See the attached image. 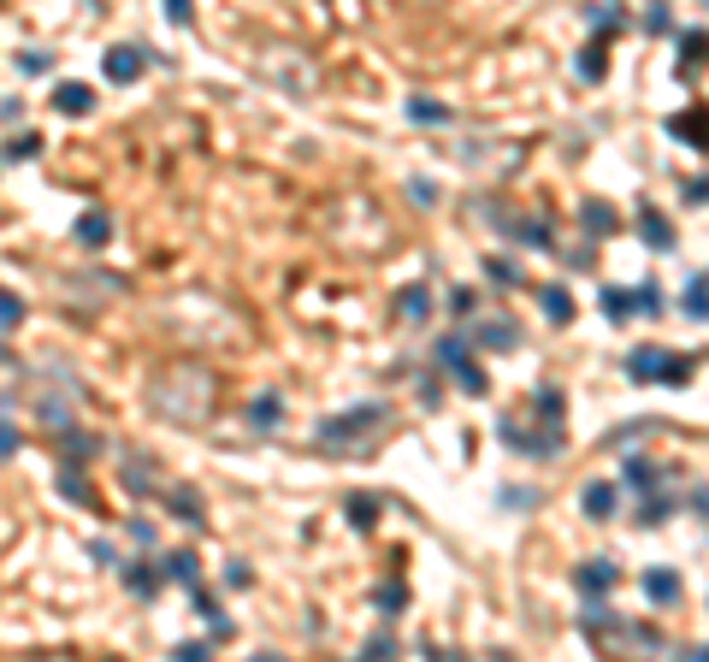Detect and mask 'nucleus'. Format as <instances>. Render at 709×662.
<instances>
[{
    "mask_svg": "<svg viewBox=\"0 0 709 662\" xmlns=\"http://www.w3.org/2000/svg\"><path fill=\"white\" fill-rule=\"evenodd\" d=\"M379 402H367V409H349V414H331L326 426H319V437H326V444H343V437H354V432H372V426H379Z\"/></svg>",
    "mask_w": 709,
    "mask_h": 662,
    "instance_id": "obj_1",
    "label": "nucleus"
},
{
    "mask_svg": "<svg viewBox=\"0 0 709 662\" xmlns=\"http://www.w3.org/2000/svg\"><path fill=\"white\" fill-rule=\"evenodd\" d=\"M662 366H668L662 343H638V349L626 355V379L633 384H662Z\"/></svg>",
    "mask_w": 709,
    "mask_h": 662,
    "instance_id": "obj_2",
    "label": "nucleus"
},
{
    "mask_svg": "<svg viewBox=\"0 0 709 662\" xmlns=\"http://www.w3.org/2000/svg\"><path fill=\"white\" fill-rule=\"evenodd\" d=\"M573 579H580V592L603 597V592H609V586H615V562H609V556H591V562H585V568H580V574H573Z\"/></svg>",
    "mask_w": 709,
    "mask_h": 662,
    "instance_id": "obj_3",
    "label": "nucleus"
},
{
    "mask_svg": "<svg viewBox=\"0 0 709 662\" xmlns=\"http://www.w3.org/2000/svg\"><path fill=\"white\" fill-rule=\"evenodd\" d=\"M644 597H651V604H674V597H680V574H674V568H651V574H644Z\"/></svg>",
    "mask_w": 709,
    "mask_h": 662,
    "instance_id": "obj_4",
    "label": "nucleus"
},
{
    "mask_svg": "<svg viewBox=\"0 0 709 662\" xmlns=\"http://www.w3.org/2000/svg\"><path fill=\"white\" fill-rule=\"evenodd\" d=\"M585 515H591V521H615V485L609 480H597V485H585Z\"/></svg>",
    "mask_w": 709,
    "mask_h": 662,
    "instance_id": "obj_5",
    "label": "nucleus"
},
{
    "mask_svg": "<svg viewBox=\"0 0 709 662\" xmlns=\"http://www.w3.org/2000/svg\"><path fill=\"white\" fill-rule=\"evenodd\" d=\"M142 71V48H113V54H107V77H113V84H130V77H136Z\"/></svg>",
    "mask_w": 709,
    "mask_h": 662,
    "instance_id": "obj_6",
    "label": "nucleus"
},
{
    "mask_svg": "<svg viewBox=\"0 0 709 662\" xmlns=\"http://www.w3.org/2000/svg\"><path fill=\"white\" fill-rule=\"evenodd\" d=\"M473 338H479L485 349H514V343H521V331H514V320H485Z\"/></svg>",
    "mask_w": 709,
    "mask_h": 662,
    "instance_id": "obj_7",
    "label": "nucleus"
},
{
    "mask_svg": "<svg viewBox=\"0 0 709 662\" xmlns=\"http://www.w3.org/2000/svg\"><path fill=\"white\" fill-rule=\"evenodd\" d=\"M538 308L550 313L556 325H567V320H573V296H567L562 284H544V290H538Z\"/></svg>",
    "mask_w": 709,
    "mask_h": 662,
    "instance_id": "obj_8",
    "label": "nucleus"
},
{
    "mask_svg": "<svg viewBox=\"0 0 709 662\" xmlns=\"http://www.w3.org/2000/svg\"><path fill=\"white\" fill-rule=\"evenodd\" d=\"M107 237H113V219H107V213H83V219H77V243H83V249H101Z\"/></svg>",
    "mask_w": 709,
    "mask_h": 662,
    "instance_id": "obj_9",
    "label": "nucleus"
},
{
    "mask_svg": "<svg viewBox=\"0 0 709 662\" xmlns=\"http://www.w3.org/2000/svg\"><path fill=\"white\" fill-rule=\"evenodd\" d=\"M638 237L651 243L656 254H668V249H674V231H668V219H662L656 207H644V231H638Z\"/></svg>",
    "mask_w": 709,
    "mask_h": 662,
    "instance_id": "obj_10",
    "label": "nucleus"
},
{
    "mask_svg": "<svg viewBox=\"0 0 709 662\" xmlns=\"http://www.w3.org/2000/svg\"><path fill=\"white\" fill-rule=\"evenodd\" d=\"M160 579H178V586H196V556L178 550V556H160Z\"/></svg>",
    "mask_w": 709,
    "mask_h": 662,
    "instance_id": "obj_11",
    "label": "nucleus"
},
{
    "mask_svg": "<svg viewBox=\"0 0 709 662\" xmlns=\"http://www.w3.org/2000/svg\"><path fill=\"white\" fill-rule=\"evenodd\" d=\"M580 219H585V231H591V237H609V231H615V207H609V201H585Z\"/></svg>",
    "mask_w": 709,
    "mask_h": 662,
    "instance_id": "obj_12",
    "label": "nucleus"
},
{
    "mask_svg": "<svg viewBox=\"0 0 709 662\" xmlns=\"http://www.w3.org/2000/svg\"><path fill=\"white\" fill-rule=\"evenodd\" d=\"M621 485H626V491H651V485H656L651 462H644V455H633V462H621Z\"/></svg>",
    "mask_w": 709,
    "mask_h": 662,
    "instance_id": "obj_13",
    "label": "nucleus"
},
{
    "mask_svg": "<svg viewBox=\"0 0 709 662\" xmlns=\"http://www.w3.org/2000/svg\"><path fill=\"white\" fill-rule=\"evenodd\" d=\"M680 308L692 313V320H709V278H692L686 284V296H680Z\"/></svg>",
    "mask_w": 709,
    "mask_h": 662,
    "instance_id": "obj_14",
    "label": "nucleus"
},
{
    "mask_svg": "<svg viewBox=\"0 0 709 662\" xmlns=\"http://www.w3.org/2000/svg\"><path fill=\"white\" fill-rule=\"evenodd\" d=\"M54 107H59V113H89V107H95V95H89L83 84H66V89L54 95Z\"/></svg>",
    "mask_w": 709,
    "mask_h": 662,
    "instance_id": "obj_15",
    "label": "nucleus"
},
{
    "mask_svg": "<svg viewBox=\"0 0 709 662\" xmlns=\"http://www.w3.org/2000/svg\"><path fill=\"white\" fill-rule=\"evenodd\" d=\"M125 586L136 597H154V586H166V579H160V562L154 568H125Z\"/></svg>",
    "mask_w": 709,
    "mask_h": 662,
    "instance_id": "obj_16",
    "label": "nucleus"
},
{
    "mask_svg": "<svg viewBox=\"0 0 709 662\" xmlns=\"http://www.w3.org/2000/svg\"><path fill=\"white\" fill-rule=\"evenodd\" d=\"M408 119H420V125H443V119H450V107H443V101L414 95V101H408Z\"/></svg>",
    "mask_w": 709,
    "mask_h": 662,
    "instance_id": "obj_17",
    "label": "nucleus"
},
{
    "mask_svg": "<svg viewBox=\"0 0 709 662\" xmlns=\"http://www.w3.org/2000/svg\"><path fill=\"white\" fill-rule=\"evenodd\" d=\"M349 526H361V533H372V521H379V503H372V497H349Z\"/></svg>",
    "mask_w": 709,
    "mask_h": 662,
    "instance_id": "obj_18",
    "label": "nucleus"
},
{
    "mask_svg": "<svg viewBox=\"0 0 709 662\" xmlns=\"http://www.w3.org/2000/svg\"><path fill=\"white\" fill-rule=\"evenodd\" d=\"M59 491L77 497V503H89V480H83V467H77V462H66V473H59Z\"/></svg>",
    "mask_w": 709,
    "mask_h": 662,
    "instance_id": "obj_19",
    "label": "nucleus"
},
{
    "mask_svg": "<svg viewBox=\"0 0 709 662\" xmlns=\"http://www.w3.org/2000/svg\"><path fill=\"white\" fill-rule=\"evenodd\" d=\"M455 373H461V391H468V396H485V391H491V379H485V366H479V361H461Z\"/></svg>",
    "mask_w": 709,
    "mask_h": 662,
    "instance_id": "obj_20",
    "label": "nucleus"
},
{
    "mask_svg": "<svg viewBox=\"0 0 709 662\" xmlns=\"http://www.w3.org/2000/svg\"><path fill=\"white\" fill-rule=\"evenodd\" d=\"M425 308H432V296H425V284H408V290H402V313H408L414 325L425 320Z\"/></svg>",
    "mask_w": 709,
    "mask_h": 662,
    "instance_id": "obj_21",
    "label": "nucleus"
},
{
    "mask_svg": "<svg viewBox=\"0 0 709 662\" xmlns=\"http://www.w3.org/2000/svg\"><path fill=\"white\" fill-rule=\"evenodd\" d=\"M704 54H709V30H686V36H680V66H686V59L697 66Z\"/></svg>",
    "mask_w": 709,
    "mask_h": 662,
    "instance_id": "obj_22",
    "label": "nucleus"
},
{
    "mask_svg": "<svg viewBox=\"0 0 709 662\" xmlns=\"http://www.w3.org/2000/svg\"><path fill=\"white\" fill-rule=\"evenodd\" d=\"M662 384H674V391H680V384H692V361H686V355H674V349H668V366H662Z\"/></svg>",
    "mask_w": 709,
    "mask_h": 662,
    "instance_id": "obj_23",
    "label": "nucleus"
},
{
    "mask_svg": "<svg viewBox=\"0 0 709 662\" xmlns=\"http://www.w3.org/2000/svg\"><path fill=\"white\" fill-rule=\"evenodd\" d=\"M379 609L384 615H402L408 609V586H379Z\"/></svg>",
    "mask_w": 709,
    "mask_h": 662,
    "instance_id": "obj_24",
    "label": "nucleus"
},
{
    "mask_svg": "<svg viewBox=\"0 0 709 662\" xmlns=\"http://www.w3.org/2000/svg\"><path fill=\"white\" fill-rule=\"evenodd\" d=\"M438 361L443 366H461V361H468V338H438Z\"/></svg>",
    "mask_w": 709,
    "mask_h": 662,
    "instance_id": "obj_25",
    "label": "nucleus"
},
{
    "mask_svg": "<svg viewBox=\"0 0 709 662\" xmlns=\"http://www.w3.org/2000/svg\"><path fill=\"white\" fill-rule=\"evenodd\" d=\"M18 320H24V302H18L13 290H0V331H13Z\"/></svg>",
    "mask_w": 709,
    "mask_h": 662,
    "instance_id": "obj_26",
    "label": "nucleus"
},
{
    "mask_svg": "<svg viewBox=\"0 0 709 662\" xmlns=\"http://www.w3.org/2000/svg\"><path fill=\"white\" fill-rule=\"evenodd\" d=\"M668 508H674V497H651V503L638 508V521H644V526H662V521H668Z\"/></svg>",
    "mask_w": 709,
    "mask_h": 662,
    "instance_id": "obj_27",
    "label": "nucleus"
},
{
    "mask_svg": "<svg viewBox=\"0 0 709 662\" xmlns=\"http://www.w3.org/2000/svg\"><path fill=\"white\" fill-rule=\"evenodd\" d=\"M171 508H178V521H189V526L201 521V503H196V491H171Z\"/></svg>",
    "mask_w": 709,
    "mask_h": 662,
    "instance_id": "obj_28",
    "label": "nucleus"
},
{
    "mask_svg": "<svg viewBox=\"0 0 709 662\" xmlns=\"http://www.w3.org/2000/svg\"><path fill=\"white\" fill-rule=\"evenodd\" d=\"M249 420L255 426H278V396H260L255 409H249Z\"/></svg>",
    "mask_w": 709,
    "mask_h": 662,
    "instance_id": "obj_29",
    "label": "nucleus"
},
{
    "mask_svg": "<svg viewBox=\"0 0 709 662\" xmlns=\"http://www.w3.org/2000/svg\"><path fill=\"white\" fill-rule=\"evenodd\" d=\"M18 444H24V437H18V420H0V462L18 455Z\"/></svg>",
    "mask_w": 709,
    "mask_h": 662,
    "instance_id": "obj_30",
    "label": "nucleus"
},
{
    "mask_svg": "<svg viewBox=\"0 0 709 662\" xmlns=\"http://www.w3.org/2000/svg\"><path fill=\"white\" fill-rule=\"evenodd\" d=\"M532 402H538V414H550V420L562 414V391H556V384H544V391L532 396Z\"/></svg>",
    "mask_w": 709,
    "mask_h": 662,
    "instance_id": "obj_31",
    "label": "nucleus"
},
{
    "mask_svg": "<svg viewBox=\"0 0 709 662\" xmlns=\"http://www.w3.org/2000/svg\"><path fill=\"white\" fill-rule=\"evenodd\" d=\"M603 308H609V320H621V313L633 308V296H626V290H603Z\"/></svg>",
    "mask_w": 709,
    "mask_h": 662,
    "instance_id": "obj_32",
    "label": "nucleus"
},
{
    "mask_svg": "<svg viewBox=\"0 0 709 662\" xmlns=\"http://www.w3.org/2000/svg\"><path fill=\"white\" fill-rule=\"evenodd\" d=\"M36 148H42V142H36V130H24V137H18L13 148H6V154H13V160H30V154H36Z\"/></svg>",
    "mask_w": 709,
    "mask_h": 662,
    "instance_id": "obj_33",
    "label": "nucleus"
},
{
    "mask_svg": "<svg viewBox=\"0 0 709 662\" xmlns=\"http://www.w3.org/2000/svg\"><path fill=\"white\" fill-rule=\"evenodd\" d=\"M485 272H491V284H503V290L514 284V267H509V260H485Z\"/></svg>",
    "mask_w": 709,
    "mask_h": 662,
    "instance_id": "obj_34",
    "label": "nucleus"
},
{
    "mask_svg": "<svg viewBox=\"0 0 709 662\" xmlns=\"http://www.w3.org/2000/svg\"><path fill=\"white\" fill-rule=\"evenodd\" d=\"M580 71H585V77H603V48H591V54L580 59Z\"/></svg>",
    "mask_w": 709,
    "mask_h": 662,
    "instance_id": "obj_35",
    "label": "nucleus"
},
{
    "mask_svg": "<svg viewBox=\"0 0 709 662\" xmlns=\"http://www.w3.org/2000/svg\"><path fill=\"white\" fill-rule=\"evenodd\" d=\"M644 30H668V6H662V0H656L651 13H644Z\"/></svg>",
    "mask_w": 709,
    "mask_h": 662,
    "instance_id": "obj_36",
    "label": "nucleus"
},
{
    "mask_svg": "<svg viewBox=\"0 0 709 662\" xmlns=\"http://www.w3.org/2000/svg\"><path fill=\"white\" fill-rule=\"evenodd\" d=\"M166 18L171 24H189V0H166Z\"/></svg>",
    "mask_w": 709,
    "mask_h": 662,
    "instance_id": "obj_37",
    "label": "nucleus"
},
{
    "mask_svg": "<svg viewBox=\"0 0 709 662\" xmlns=\"http://www.w3.org/2000/svg\"><path fill=\"white\" fill-rule=\"evenodd\" d=\"M18 71H48V54H18Z\"/></svg>",
    "mask_w": 709,
    "mask_h": 662,
    "instance_id": "obj_38",
    "label": "nucleus"
},
{
    "mask_svg": "<svg viewBox=\"0 0 709 662\" xmlns=\"http://www.w3.org/2000/svg\"><path fill=\"white\" fill-rule=\"evenodd\" d=\"M686 201H709V178H692V190H686Z\"/></svg>",
    "mask_w": 709,
    "mask_h": 662,
    "instance_id": "obj_39",
    "label": "nucleus"
}]
</instances>
